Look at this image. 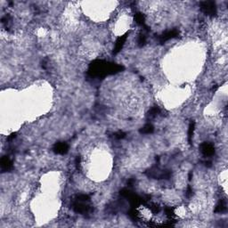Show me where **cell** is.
<instances>
[{
	"label": "cell",
	"mask_w": 228,
	"mask_h": 228,
	"mask_svg": "<svg viewBox=\"0 0 228 228\" xmlns=\"http://www.w3.org/2000/svg\"><path fill=\"white\" fill-rule=\"evenodd\" d=\"M201 9L207 15L214 16L217 14V5L213 1H204L201 3Z\"/></svg>",
	"instance_id": "cell-1"
},
{
	"label": "cell",
	"mask_w": 228,
	"mask_h": 228,
	"mask_svg": "<svg viewBox=\"0 0 228 228\" xmlns=\"http://www.w3.org/2000/svg\"><path fill=\"white\" fill-rule=\"evenodd\" d=\"M201 151L206 157H210L215 153V148L209 143H203L201 145Z\"/></svg>",
	"instance_id": "cell-2"
},
{
	"label": "cell",
	"mask_w": 228,
	"mask_h": 228,
	"mask_svg": "<svg viewBox=\"0 0 228 228\" xmlns=\"http://www.w3.org/2000/svg\"><path fill=\"white\" fill-rule=\"evenodd\" d=\"M54 151L57 154H66L69 151V145L66 143H56L54 146Z\"/></svg>",
	"instance_id": "cell-3"
},
{
	"label": "cell",
	"mask_w": 228,
	"mask_h": 228,
	"mask_svg": "<svg viewBox=\"0 0 228 228\" xmlns=\"http://www.w3.org/2000/svg\"><path fill=\"white\" fill-rule=\"evenodd\" d=\"M178 35V31L176 30H169L167 32H165L164 34H162L160 37L159 40H160V43H164L168 40H169L171 38H174L176 37V36Z\"/></svg>",
	"instance_id": "cell-4"
},
{
	"label": "cell",
	"mask_w": 228,
	"mask_h": 228,
	"mask_svg": "<svg viewBox=\"0 0 228 228\" xmlns=\"http://www.w3.org/2000/svg\"><path fill=\"white\" fill-rule=\"evenodd\" d=\"M126 39V35L119 37L117 39V41H116V43H115V47H114L113 50L114 55L118 54V53L121 50V48L123 47L124 44H125Z\"/></svg>",
	"instance_id": "cell-5"
},
{
	"label": "cell",
	"mask_w": 228,
	"mask_h": 228,
	"mask_svg": "<svg viewBox=\"0 0 228 228\" xmlns=\"http://www.w3.org/2000/svg\"><path fill=\"white\" fill-rule=\"evenodd\" d=\"M1 168L3 170H10L12 168V163L8 157H4L1 160Z\"/></svg>",
	"instance_id": "cell-6"
},
{
	"label": "cell",
	"mask_w": 228,
	"mask_h": 228,
	"mask_svg": "<svg viewBox=\"0 0 228 228\" xmlns=\"http://www.w3.org/2000/svg\"><path fill=\"white\" fill-rule=\"evenodd\" d=\"M226 211V201H220L219 203L217 204L216 208H215V212L217 213H224Z\"/></svg>",
	"instance_id": "cell-7"
},
{
	"label": "cell",
	"mask_w": 228,
	"mask_h": 228,
	"mask_svg": "<svg viewBox=\"0 0 228 228\" xmlns=\"http://www.w3.org/2000/svg\"><path fill=\"white\" fill-rule=\"evenodd\" d=\"M154 131V127L151 124H146L144 125L141 129H140V133L141 134H144V135H149V134H151L153 133Z\"/></svg>",
	"instance_id": "cell-8"
},
{
	"label": "cell",
	"mask_w": 228,
	"mask_h": 228,
	"mask_svg": "<svg viewBox=\"0 0 228 228\" xmlns=\"http://www.w3.org/2000/svg\"><path fill=\"white\" fill-rule=\"evenodd\" d=\"M194 122H191L190 126H189V129H188V141L191 144L192 143V139L194 137Z\"/></svg>",
	"instance_id": "cell-9"
},
{
	"label": "cell",
	"mask_w": 228,
	"mask_h": 228,
	"mask_svg": "<svg viewBox=\"0 0 228 228\" xmlns=\"http://www.w3.org/2000/svg\"><path fill=\"white\" fill-rule=\"evenodd\" d=\"M160 110L159 107H152L150 111H149V116L151 118H154L156 117L158 114H160Z\"/></svg>",
	"instance_id": "cell-10"
},
{
	"label": "cell",
	"mask_w": 228,
	"mask_h": 228,
	"mask_svg": "<svg viewBox=\"0 0 228 228\" xmlns=\"http://www.w3.org/2000/svg\"><path fill=\"white\" fill-rule=\"evenodd\" d=\"M135 18H136V22H137L138 24L143 25V24L144 23V15H143L142 13H140V12L137 13Z\"/></svg>",
	"instance_id": "cell-11"
},
{
	"label": "cell",
	"mask_w": 228,
	"mask_h": 228,
	"mask_svg": "<svg viewBox=\"0 0 228 228\" xmlns=\"http://www.w3.org/2000/svg\"><path fill=\"white\" fill-rule=\"evenodd\" d=\"M145 42H146V37H145V36H144V35H141V36L139 37V38H138V45L140 46H144V45L145 44Z\"/></svg>",
	"instance_id": "cell-12"
},
{
	"label": "cell",
	"mask_w": 228,
	"mask_h": 228,
	"mask_svg": "<svg viewBox=\"0 0 228 228\" xmlns=\"http://www.w3.org/2000/svg\"><path fill=\"white\" fill-rule=\"evenodd\" d=\"M125 137L126 134L124 132H122V131H119L118 133L115 134V137H116L117 139H122V138H124Z\"/></svg>",
	"instance_id": "cell-13"
}]
</instances>
